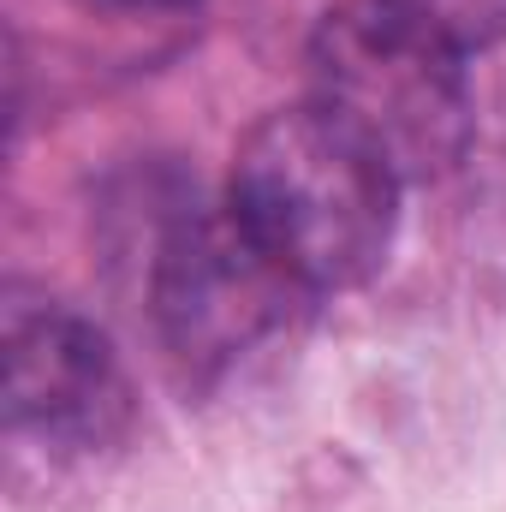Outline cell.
I'll list each match as a JSON object with an SVG mask.
<instances>
[{
  "mask_svg": "<svg viewBox=\"0 0 506 512\" xmlns=\"http://www.w3.org/2000/svg\"><path fill=\"white\" fill-rule=\"evenodd\" d=\"M381 6L459 60L506 42V0H381Z\"/></svg>",
  "mask_w": 506,
  "mask_h": 512,
  "instance_id": "obj_5",
  "label": "cell"
},
{
  "mask_svg": "<svg viewBox=\"0 0 506 512\" xmlns=\"http://www.w3.org/2000/svg\"><path fill=\"white\" fill-rule=\"evenodd\" d=\"M84 6H102V12H185L197 0H84Z\"/></svg>",
  "mask_w": 506,
  "mask_h": 512,
  "instance_id": "obj_6",
  "label": "cell"
},
{
  "mask_svg": "<svg viewBox=\"0 0 506 512\" xmlns=\"http://www.w3.org/2000/svg\"><path fill=\"white\" fill-rule=\"evenodd\" d=\"M399 173L316 96L256 120L233 155L227 209L310 298L376 274L399 233Z\"/></svg>",
  "mask_w": 506,
  "mask_h": 512,
  "instance_id": "obj_1",
  "label": "cell"
},
{
  "mask_svg": "<svg viewBox=\"0 0 506 512\" xmlns=\"http://www.w3.org/2000/svg\"><path fill=\"white\" fill-rule=\"evenodd\" d=\"M131 423V382L108 334L48 292L6 298V435L54 459L114 447Z\"/></svg>",
  "mask_w": 506,
  "mask_h": 512,
  "instance_id": "obj_4",
  "label": "cell"
},
{
  "mask_svg": "<svg viewBox=\"0 0 506 512\" xmlns=\"http://www.w3.org/2000/svg\"><path fill=\"white\" fill-rule=\"evenodd\" d=\"M316 102L370 137L399 179L447 173L471 143L465 60L399 24L381 0H346L310 42Z\"/></svg>",
  "mask_w": 506,
  "mask_h": 512,
  "instance_id": "obj_2",
  "label": "cell"
},
{
  "mask_svg": "<svg viewBox=\"0 0 506 512\" xmlns=\"http://www.w3.org/2000/svg\"><path fill=\"white\" fill-rule=\"evenodd\" d=\"M310 292L233 221V209H179L149 256V310L167 352L191 370H227L292 322Z\"/></svg>",
  "mask_w": 506,
  "mask_h": 512,
  "instance_id": "obj_3",
  "label": "cell"
}]
</instances>
